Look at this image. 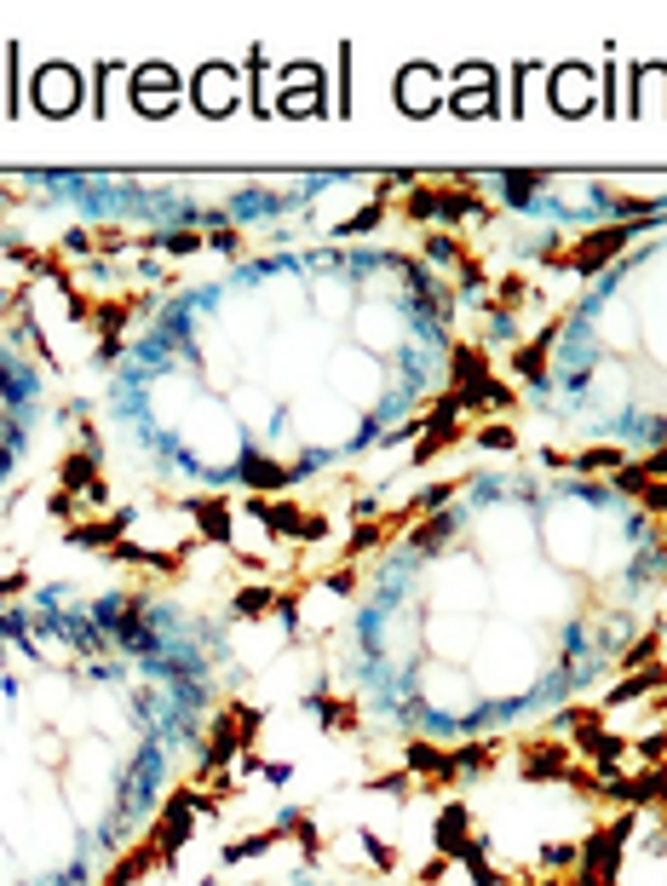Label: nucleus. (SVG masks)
<instances>
[{"instance_id": "f257e3e1", "label": "nucleus", "mask_w": 667, "mask_h": 886, "mask_svg": "<svg viewBox=\"0 0 667 886\" xmlns=\"http://www.w3.org/2000/svg\"><path fill=\"white\" fill-rule=\"evenodd\" d=\"M35 104H41L46 116H69L81 104V75L69 70V64H46L35 75Z\"/></svg>"}, {"instance_id": "f03ea898", "label": "nucleus", "mask_w": 667, "mask_h": 886, "mask_svg": "<svg viewBox=\"0 0 667 886\" xmlns=\"http://www.w3.org/2000/svg\"><path fill=\"white\" fill-rule=\"evenodd\" d=\"M138 110H144V116H167V110H173V104H179V93H173V75L161 70H138Z\"/></svg>"}, {"instance_id": "7ed1b4c3", "label": "nucleus", "mask_w": 667, "mask_h": 886, "mask_svg": "<svg viewBox=\"0 0 667 886\" xmlns=\"http://www.w3.org/2000/svg\"><path fill=\"white\" fill-rule=\"evenodd\" d=\"M403 110L420 116V110H437V75L432 70H403Z\"/></svg>"}, {"instance_id": "20e7f679", "label": "nucleus", "mask_w": 667, "mask_h": 886, "mask_svg": "<svg viewBox=\"0 0 667 886\" xmlns=\"http://www.w3.org/2000/svg\"><path fill=\"white\" fill-rule=\"evenodd\" d=\"M230 98H236V75H230V70H207V75H202V110L225 116Z\"/></svg>"}, {"instance_id": "39448f33", "label": "nucleus", "mask_w": 667, "mask_h": 886, "mask_svg": "<svg viewBox=\"0 0 667 886\" xmlns=\"http://www.w3.org/2000/svg\"><path fill=\"white\" fill-rule=\"evenodd\" d=\"M449 104H455L460 116H478V110H489V75H460V93L449 98Z\"/></svg>"}, {"instance_id": "423d86ee", "label": "nucleus", "mask_w": 667, "mask_h": 886, "mask_svg": "<svg viewBox=\"0 0 667 886\" xmlns=\"http://www.w3.org/2000/svg\"><path fill=\"white\" fill-rule=\"evenodd\" d=\"M552 87H558V110H570V116H581V110L593 104V93H587V75H581V70H564Z\"/></svg>"}, {"instance_id": "0eeeda50", "label": "nucleus", "mask_w": 667, "mask_h": 886, "mask_svg": "<svg viewBox=\"0 0 667 886\" xmlns=\"http://www.w3.org/2000/svg\"><path fill=\"white\" fill-rule=\"evenodd\" d=\"M357 328H363V346H380V351H386L391 340H397V317H391V311H363V317H357Z\"/></svg>"}, {"instance_id": "6e6552de", "label": "nucleus", "mask_w": 667, "mask_h": 886, "mask_svg": "<svg viewBox=\"0 0 667 886\" xmlns=\"http://www.w3.org/2000/svg\"><path fill=\"white\" fill-rule=\"evenodd\" d=\"M242 478H248L253 490H282L294 472H282L276 461H259V455H248V461H242Z\"/></svg>"}, {"instance_id": "1a4fd4ad", "label": "nucleus", "mask_w": 667, "mask_h": 886, "mask_svg": "<svg viewBox=\"0 0 667 886\" xmlns=\"http://www.w3.org/2000/svg\"><path fill=\"white\" fill-rule=\"evenodd\" d=\"M196 524H202V536L230 541V507L225 501H202V507H196Z\"/></svg>"}, {"instance_id": "9d476101", "label": "nucleus", "mask_w": 667, "mask_h": 886, "mask_svg": "<svg viewBox=\"0 0 667 886\" xmlns=\"http://www.w3.org/2000/svg\"><path fill=\"white\" fill-rule=\"evenodd\" d=\"M639 110H667V75L662 70L639 75Z\"/></svg>"}, {"instance_id": "9b49d317", "label": "nucleus", "mask_w": 667, "mask_h": 886, "mask_svg": "<svg viewBox=\"0 0 667 886\" xmlns=\"http://www.w3.org/2000/svg\"><path fill=\"white\" fill-rule=\"evenodd\" d=\"M58 484H69V490H81V484H98V472H92V455H69L64 467H58Z\"/></svg>"}, {"instance_id": "f8f14e48", "label": "nucleus", "mask_w": 667, "mask_h": 886, "mask_svg": "<svg viewBox=\"0 0 667 886\" xmlns=\"http://www.w3.org/2000/svg\"><path fill=\"white\" fill-rule=\"evenodd\" d=\"M656 656H662V628H650V633H644L639 645H633V651L621 656V668H650Z\"/></svg>"}, {"instance_id": "ddd939ff", "label": "nucleus", "mask_w": 667, "mask_h": 886, "mask_svg": "<svg viewBox=\"0 0 667 886\" xmlns=\"http://www.w3.org/2000/svg\"><path fill=\"white\" fill-rule=\"evenodd\" d=\"M276 599L265 593V587H248V593H236V616H265Z\"/></svg>"}, {"instance_id": "4468645a", "label": "nucleus", "mask_w": 667, "mask_h": 886, "mask_svg": "<svg viewBox=\"0 0 667 886\" xmlns=\"http://www.w3.org/2000/svg\"><path fill=\"white\" fill-rule=\"evenodd\" d=\"M478 443H483V449H512V443H518V432H506V426H483Z\"/></svg>"}, {"instance_id": "2eb2a0df", "label": "nucleus", "mask_w": 667, "mask_h": 886, "mask_svg": "<svg viewBox=\"0 0 667 886\" xmlns=\"http://www.w3.org/2000/svg\"><path fill=\"white\" fill-rule=\"evenodd\" d=\"M547 863L552 869H575V863H581V846H547Z\"/></svg>"}, {"instance_id": "dca6fc26", "label": "nucleus", "mask_w": 667, "mask_h": 886, "mask_svg": "<svg viewBox=\"0 0 667 886\" xmlns=\"http://www.w3.org/2000/svg\"><path fill=\"white\" fill-rule=\"evenodd\" d=\"M443 875H449V858H432L426 869H420V886H437Z\"/></svg>"}, {"instance_id": "f3484780", "label": "nucleus", "mask_w": 667, "mask_h": 886, "mask_svg": "<svg viewBox=\"0 0 667 886\" xmlns=\"http://www.w3.org/2000/svg\"><path fill=\"white\" fill-rule=\"evenodd\" d=\"M662 835H667V823H662Z\"/></svg>"}, {"instance_id": "a211bd4d", "label": "nucleus", "mask_w": 667, "mask_h": 886, "mask_svg": "<svg viewBox=\"0 0 667 886\" xmlns=\"http://www.w3.org/2000/svg\"><path fill=\"white\" fill-rule=\"evenodd\" d=\"M662 541H667V530H662Z\"/></svg>"}]
</instances>
